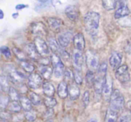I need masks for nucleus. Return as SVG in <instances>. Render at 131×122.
<instances>
[{
  "label": "nucleus",
  "instance_id": "4",
  "mask_svg": "<svg viewBox=\"0 0 131 122\" xmlns=\"http://www.w3.org/2000/svg\"><path fill=\"white\" fill-rule=\"evenodd\" d=\"M51 63L53 67V74L56 78H61L64 73V65L61 58L56 53L51 55Z\"/></svg>",
  "mask_w": 131,
  "mask_h": 122
},
{
  "label": "nucleus",
  "instance_id": "16",
  "mask_svg": "<svg viewBox=\"0 0 131 122\" xmlns=\"http://www.w3.org/2000/svg\"><path fill=\"white\" fill-rule=\"evenodd\" d=\"M73 44H74L75 49H77L80 52L84 50L86 46V43H85L84 36L82 33H77L73 36Z\"/></svg>",
  "mask_w": 131,
  "mask_h": 122
},
{
  "label": "nucleus",
  "instance_id": "5",
  "mask_svg": "<svg viewBox=\"0 0 131 122\" xmlns=\"http://www.w3.org/2000/svg\"><path fill=\"white\" fill-rule=\"evenodd\" d=\"M86 65L89 68V70L91 71H94V70H97L100 66L99 64V58L97 54L92 51V50H89L86 52Z\"/></svg>",
  "mask_w": 131,
  "mask_h": 122
},
{
  "label": "nucleus",
  "instance_id": "37",
  "mask_svg": "<svg viewBox=\"0 0 131 122\" xmlns=\"http://www.w3.org/2000/svg\"><path fill=\"white\" fill-rule=\"evenodd\" d=\"M44 104L45 105L50 109H52L57 104L56 100L53 97H46L44 99Z\"/></svg>",
  "mask_w": 131,
  "mask_h": 122
},
{
  "label": "nucleus",
  "instance_id": "26",
  "mask_svg": "<svg viewBox=\"0 0 131 122\" xmlns=\"http://www.w3.org/2000/svg\"><path fill=\"white\" fill-rule=\"evenodd\" d=\"M40 73L42 76V77L46 80H49L51 78V76L53 73V70L49 67V66H42L40 67Z\"/></svg>",
  "mask_w": 131,
  "mask_h": 122
},
{
  "label": "nucleus",
  "instance_id": "17",
  "mask_svg": "<svg viewBox=\"0 0 131 122\" xmlns=\"http://www.w3.org/2000/svg\"><path fill=\"white\" fill-rule=\"evenodd\" d=\"M73 60L74 66L76 67V69L81 70L83 62H84V58H83L82 52L77 49H74L73 53Z\"/></svg>",
  "mask_w": 131,
  "mask_h": 122
},
{
  "label": "nucleus",
  "instance_id": "32",
  "mask_svg": "<svg viewBox=\"0 0 131 122\" xmlns=\"http://www.w3.org/2000/svg\"><path fill=\"white\" fill-rule=\"evenodd\" d=\"M9 97L7 95H0V110H4L9 104Z\"/></svg>",
  "mask_w": 131,
  "mask_h": 122
},
{
  "label": "nucleus",
  "instance_id": "35",
  "mask_svg": "<svg viewBox=\"0 0 131 122\" xmlns=\"http://www.w3.org/2000/svg\"><path fill=\"white\" fill-rule=\"evenodd\" d=\"M20 65H21L22 68L26 72H27V73L32 74V72L35 70V67L32 64L27 62V61H21V62H20Z\"/></svg>",
  "mask_w": 131,
  "mask_h": 122
},
{
  "label": "nucleus",
  "instance_id": "31",
  "mask_svg": "<svg viewBox=\"0 0 131 122\" xmlns=\"http://www.w3.org/2000/svg\"><path fill=\"white\" fill-rule=\"evenodd\" d=\"M117 3L118 1H115V0H113V1H105V0L102 1V5L103 8L108 11L114 9L117 6Z\"/></svg>",
  "mask_w": 131,
  "mask_h": 122
},
{
  "label": "nucleus",
  "instance_id": "7",
  "mask_svg": "<svg viewBox=\"0 0 131 122\" xmlns=\"http://www.w3.org/2000/svg\"><path fill=\"white\" fill-rule=\"evenodd\" d=\"M30 30L33 35L38 36V37L46 36L48 34L47 29L45 24L42 22L32 23L30 26Z\"/></svg>",
  "mask_w": 131,
  "mask_h": 122
},
{
  "label": "nucleus",
  "instance_id": "46",
  "mask_svg": "<svg viewBox=\"0 0 131 122\" xmlns=\"http://www.w3.org/2000/svg\"><path fill=\"white\" fill-rule=\"evenodd\" d=\"M29 7L28 5H26V4H18L16 6V10H22L25 8H27Z\"/></svg>",
  "mask_w": 131,
  "mask_h": 122
},
{
  "label": "nucleus",
  "instance_id": "10",
  "mask_svg": "<svg viewBox=\"0 0 131 122\" xmlns=\"http://www.w3.org/2000/svg\"><path fill=\"white\" fill-rule=\"evenodd\" d=\"M35 46L40 56H45L49 53V49L47 43L42 37H36L34 40Z\"/></svg>",
  "mask_w": 131,
  "mask_h": 122
},
{
  "label": "nucleus",
  "instance_id": "36",
  "mask_svg": "<svg viewBox=\"0 0 131 122\" xmlns=\"http://www.w3.org/2000/svg\"><path fill=\"white\" fill-rule=\"evenodd\" d=\"M63 77H64V81L67 84V82L71 83L74 80V75L73 73L70 70V69H66L63 73Z\"/></svg>",
  "mask_w": 131,
  "mask_h": 122
},
{
  "label": "nucleus",
  "instance_id": "48",
  "mask_svg": "<svg viewBox=\"0 0 131 122\" xmlns=\"http://www.w3.org/2000/svg\"><path fill=\"white\" fill-rule=\"evenodd\" d=\"M126 107L128 108V110H129V112H131V100H129L126 104Z\"/></svg>",
  "mask_w": 131,
  "mask_h": 122
},
{
  "label": "nucleus",
  "instance_id": "34",
  "mask_svg": "<svg viewBox=\"0 0 131 122\" xmlns=\"http://www.w3.org/2000/svg\"><path fill=\"white\" fill-rule=\"evenodd\" d=\"M29 98L30 101L32 102V104L34 105H39L42 102L40 96L38 95L37 94L34 93V92H29Z\"/></svg>",
  "mask_w": 131,
  "mask_h": 122
},
{
  "label": "nucleus",
  "instance_id": "2",
  "mask_svg": "<svg viewBox=\"0 0 131 122\" xmlns=\"http://www.w3.org/2000/svg\"><path fill=\"white\" fill-rule=\"evenodd\" d=\"M107 77V64L105 62H103L100 64L99 68L97 70L95 83H94V90L97 94H101L103 85L105 84L106 79Z\"/></svg>",
  "mask_w": 131,
  "mask_h": 122
},
{
  "label": "nucleus",
  "instance_id": "6",
  "mask_svg": "<svg viewBox=\"0 0 131 122\" xmlns=\"http://www.w3.org/2000/svg\"><path fill=\"white\" fill-rule=\"evenodd\" d=\"M116 78L120 83H127L130 80L129 73L128 70V67L126 65H121L119 68H117L115 71Z\"/></svg>",
  "mask_w": 131,
  "mask_h": 122
},
{
  "label": "nucleus",
  "instance_id": "20",
  "mask_svg": "<svg viewBox=\"0 0 131 122\" xmlns=\"http://www.w3.org/2000/svg\"><path fill=\"white\" fill-rule=\"evenodd\" d=\"M57 93H58L59 97L62 99H65L68 97L69 95L68 85L65 81H62L59 83V84L58 85V88H57Z\"/></svg>",
  "mask_w": 131,
  "mask_h": 122
},
{
  "label": "nucleus",
  "instance_id": "8",
  "mask_svg": "<svg viewBox=\"0 0 131 122\" xmlns=\"http://www.w3.org/2000/svg\"><path fill=\"white\" fill-rule=\"evenodd\" d=\"M110 104L116 106L122 110L124 107V97L119 90L116 89L113 90L110 100Z\"/></svg>",
  "mask_w": 131,
  "mask_h": 122
},
{
  "label": "nucleus",
  "instance_id": "11",
  "mask_svg": "<svg viewBox=\"0 0 131 122\" xmlns=\"http://www.w3.org/2000/svg\"><path fill=\"white\" fill-rule=\"evenodd\" d=\"M28 86L33 90L39 89L41 86L42 87L43 81H42V77L37 73H32L31 74L28 78Z\"/></svg>",
  "mask_w": 131,
  "mask_h": 122
},
{
  "label": "nucleus",
  "instance_id": "44",
  "mask_svg": "<svg viewBox=\"0 0 131 122\" xmlns=\"http://www.w3.org/2000/svg\"><path fill=\"white\" fill-rule=\"evenodd\" d=\"M61 56V57L63 59H66V60H69L70 59V54L66 51L65 49H61V50L59 51V53Z\"/></svg>",
  "mask_w": 131,
  "mask_h": 122
},
{
  "label": "nucleus",
  "instance_id": "14",
  "mask_svg": "<svg viewBox=\"0 0 131 122\" xmlns=\"http://www.w3.org/2000/svg\"><path fill=\"white\" fill-rule=\"evenodd\" d=\"M24 53L29 56L30 59L38 61L40 58V55L39 54L35 44L34 43H28L24 46Z\"/></svg>",
  "mask_w": 131,
  "mask_h": 122
},
{
  "label": "nucleus",
  "instance_id": "39",
  "mask_svg": "<svg viewBox=\"0 0 131 122\" xmlns=\"http://www.w3.org/2000/svg\"><path fill=\"white\" fill-rule=\"evenodd\" d=\"M24 116H25V118L28 121H30V122L35 121L36 119V113L33 110H29V111H26Z\"/></svg>",
  "mask_w": 131,
  "mask_h": 122
},
{
  "label": "nucleus",
  "instance_id": "51",
  "mask_svg": "<svg viewBox=\"0 0 131 122\" xmlns=\"http://www.w3.org/2000/svg\"><path fill=\"white\" fill-rule=\"evenodd\" d=\"M87 122H97V120L95 119V118H92V119H90V120H88Z\"/></svg>",
  "mask_w": 131,
  "mask_h": 122
},
{
  "label": "nucleus",
  "instance_id": "25",
  "mask_svg": "<svg viewBox=\"0 0 131 122\" xmlns=\"http://www.w3.org/2000/svg\"><path fill=\"white\" fill-rule=\"evenodd\" d=\"M19 102H20V105L22 107V108L26 110V111H29L32 110V102L30 101L29 98L26 97V96H21L20 99H19Z\"/></svg>",
  "mask_w": 131,
  "mask_h": 122
},
{
  "label": "nucleus",
  "instance_id": "28",
  "mask_svg": "<svg viewBox=\"0 0 131 122\" xmlns=\"http://www.w3.org/2000/svg\"><path fill=\"white\" fill-rule=\"evenodd\" d=\"M9 79L6 76H0V87L4 91H9L10 87Z\"/></svg>",
  "mask_w": 131,
  "mask_h": 122
},
{
  "label": "nucleus",
  "instance_id": "40",
  "mask_svg": "<svg viewBox=\"0 0 131 122\" xmlns=\"http://www.w3.org/2000/svg\"><path fill=\"white\" fill-rule=\"evenodd\" d=\"M74 75V80L76 82V84H82L83 83V77H82V73L80 70H75V72L73 74Z\"/></svg>",
  "mask_w": 131,
  "mask_h": 122
},
{
  "label": "nucleus",
  "instance_id": "52",
  "mask_svg": "<svg viewBox=\"0 0 131 122\" xmlns=\"http://www.w3.org/2000/svg\"><path fill=\"white\" fill-rule=\"evenodd\" d=\"M45 122H53V120H52V119H50V118H48Z\"/></svg>",
  "mask_w": 131,
  "mask_h": 122
},
{
  "label": "nucleus",
  "instance_id": "13",
  "mask_svg": "<svg viewBox=\"0 0 131 122\" xmlns=\"http://www.w3.org/2000/svg\"><path fill=\"white\" fill-rule=\"evenodd\" d=\"M113 80L111 79V77L107 75L105 84L103 85V90H102V94L103 95V97L105 98V100L106 101H110L112 93H113Z\"/></svg>",
  "mask_w": 131,
  "mask_h": 122
},
{
  "label": "nucleus",
  "instance_id": "21",
  "mask_svg": "<svg viewBox=\"0 0 131 122\" xmlns=\"http://www.w3.org/2000/svg\"><path fill=\"white\" fill-rule=\"evenodd\" d=\"M48 24L49 28L55 32H59L60 29V27L62 26V21L61 19L56 18V17H50L48 19Z\"/></svg>",
  "mask_w": 131,
  "mask_h": 122
},
{
  "label": "nucleus",
  "instance_id": "49",
  "mask_svg": "<svg viewBox=\"0 0 131 122\" xmlns=\"http://www.w3.org/2000/svg\"><path fill=\"white\" fill-rule=\"evenodd\" d=\"M12 16H13V18L14 19H17V18L19 17V13H13Z\"/></svg>",
  "mask_w": 131,
  "mask_h": 122
},
{
  "label": "nucleus",
  "instance_id": "22",
  "mask_svg": "<svg viewBox=\"0 0 131 122\" xmlns=\"http://www.w3.org/2000/svg\"><path fill=\"white\" fill-rule=\"evenodd\" d=\"M129 13H130L129 9L128 8L126 5H125L122 7H119L118 9H116V11L114 13V17L115 19H121V18L127 16Z\"/></svg>",
  "mask_w": 131,
  "mask_h": 122
},
{
  "label": "nucleus",
  "instance_id": "1",
  "mask_svg": "<svg viewBox=\"0 0 131 122\" xmlns=\"http://www.w3.org/2000/svg\"><path fill=\"white\" fill-rule=\"evenodd\" d=\"M100 16L96 12H88L84 17V26L86 31L92 36L97 33L100 26Z\"/></svg>",
  "mask_w": 131,
  "mask_h": 122
},
{
  "label": "nucleus",
  "instance_id": "23",
  "mask_svg": "<svg viewBox=\"0 0 131 122\" xmlns=\"http://www.w3.org/2000/svg\"><path fill=\"white\" fill-rule=\"evenodd\" d=\"M42 90L46 97H53L55 94V87L50 82H44L42 84Z\"/></svg>",
  "mask_w": 131,
  "mask_h": 122
},
{
  "label": "nucleus",
  "instance_id": "41",
  "mask_svg": "<svg viewBox=\"0 0 131 122\" xmlns=\"http://www.w3.org/2000/svg\"><path fill=\"white\" fill-rule=\"evenodd\" d=\"M90 91L89 90H86L83 94V103L85 107H86L90 103Z\"/></svg>",
  "mask_w": 131,
  "mask_h": 122
},
{
  "label": "nucleus",
  "instance_id": "45",
  "mask_svg": "<svg viewBox=\"0 0 131 122\" xmlns=\"http://www.w3.org/2000/svg\"><path fill=\"white\" fill-rule=\"evenodd\" d=\"M131 120V116L128 114H123L119 118V122H129Z\"/></svg>",
  "mask_w": 131,
  "mask_h": 122
},
{
  "label": "nucleus",
  "instance_id": "19",
  "mask_svg": "<svg viewBox=\"0 0 131 122\" xmlns=\"http://www.w3.org/2000/svg\"><path fill=\"white\" fill-rule=\"evenodd\" d=\"M68 92L70 98L72 100H75L79 98L80 94V90L78 86L76 84H70L68 87Z\"/></svg>",
  "mask_w": 131,
  "mask_h": 122
},
{
  "label": "nucleus",
  "instance_id": "27",
  "mask_svg": "<svg viewBox=\"0 0 131 122\" xmlns=\"http://www.w3.org/2000/svg\"><path fill=\"white\" fill-rule=\"evenodd\" d=\"M7 108L9 112L15 114H19L22 110V107L18 101H10Z\"/></svg>",
  "mask_w": 131,
  "mask_h": 122
},
{
  "label": "nucleus",
  "instance_id": "9",
  "mask_svg": "<svg viewBox=\"0 0 131 122\" xmlns=\"http://www.w3.org/2000/svg\"><path fill=\"white\" fill-rule=\"evenodd\" d=\"M120 111L121 110L119 108L112 104H110L105 116L104 122H117L119 114Z\"/></svg>",
  "mask_w": 131,
  "mask_h": 122
},
{
  "label": "nucleus",
  "instance_id": "47",
  "mask_svg": "<svg viewBox=\"0 0 131 122\" xmlns=\"http://www.w3.org/2000/svg\"><path fill=\"white\" fill-rule=\"evenodd\" d=\"M53 110L52 109H50V108H48V110H46V117H50L51 116H52L53 114Z\"/></svg>",
  "mask_w": 131,
  "mask_h": 122
},
{
  "label": "nucleus",
  "instance_id": "30",
  "mask_svg": "<svg viewBox=\"0 0 131 122\" xmlns=\"http://www.w3.org/2000/svg\"><path fill=\"white\" fill-rule=\"evenodd\" d=\"M8 92H9V97L12 100V101H18V100H19L21 96L19 95V92L18 91V90H16V88L11 87Z\"/></svg>",
  "mask_w": 131,
  "mask_h": 122
},
{
  "label": "nucleus",
  "instance_id": "18",
  "mask_svg": "<svg viewBox=\"0 0 131 122\" xmlns=\"http://www.w3.org/2000/svg\"><path fill=\"white\" fill-rule=\"evenodd\" d=\"M65 13L67 16L72 21H77L79 17V12L76 6H68L65 9Z\"/></svg>",
  "mask_w": 131,
  "mask_h": 122
},
{
  "label": "nucleus",
  "instance_id": "3",
  "mask_svg": "<svg viewBox=\"0 0 131 122\" xmlns=\"http://www.w3.org/2000/svg\"><path fill=\"white\" fill-rule=\"evenodd\" d=\"M9 80H11L14 83L17 84H23V81L26 80V75L20 70L16 69V67L13 65H6L3 70Z\"/></svg>",
  "mask_w": 131,
  "mask_h": 122
},
{
  "label": "nucleus",
  "instance_id": "42",
  "mask_svg": "<svg viewBox=\"0 0 131 122\" xmlns=\"http://www.w3.org/2000/svg\"><path fill=\"white\" fill-rule=\"evenodd\" d=\"M0 118L3 121H7L10 118H12V115L10 113L6 112L5 110H0Z\"/></svg>",
  "mask_w": 131,
  "mask_h": 122
},
{
  "label": "nucleus",
  "instance_id": "12",
  "mask_svg": "<svg viewBox=\"0 0 131 122\" xmlns=\"http://www.w3.org/2000/svg\"><path fill=\"white\" fill-rule=\"evenodd\" d=\"M73 36H73V33L70 31L61 33L60 34H59L58 38H57L59 46L62 48L67 47L70 45L71 40L73 39Z\"/></svg>",
  "mask_w": 131,
  "mask_h": 122
},
{
  "label": "nucleus",
  "instance_id": "24",
  "mask_svg": "<svg viewBox=\"0 0 131 122\" xmlns=\"http://www.w3.org/2000/svg\"><path fill=\"white\" fill-rule=\"evenodd\" d=\"M48 46L50 48V49L53 52V53L56 54V53H59V51L61 50V48L58 41L54 37L48 38Z\"/></svg>",
  "mask_w": 131,
  "mask_h": 122
},
{
  "label": "nucleus",
  "instance_id": "43",
  "mask_svg": "<svg viewBox=\"0 0 131 122\" xmlns=\"http://www.w3.org/2000/svg\"><path fill=\"white\" fill-rule=\"evenodd\" d=\"M50 62H51V60L47 57H40L39 59L38 60V63L39 64H41L42 67L43 66H48L50 64Z\"/></svg>",
  "mask_w": 131,
  "mask_h": 122
},
{
  "label": "nucleus",
  "instance_id": "50",
  "mask_svg": "<svg viewBox=\"0 0 131 122\" xmlns=\"http://www.w3.org/2000/svg\"><path fill=\"white\" fill-rule=\"evenodd\" d=\"M4 18V13L2 9H0V19H3Z\"/></svg>",
  "mask_w": 131,
  "mask_h": 122
},
{
  "label": "nucleus",
  "instance_id": "54",
  "mask_svg": "<svg viewBox=\"0 0 131 122\" xmlns=\"http://www.w3.org/2000/svg\"><path fill=\"white\" fill-rule=\"evenodd\" d=\"M1 122H8V121H3V120H2Z\"/></svg>",
  "mask_w": 131,
  "mask_h": 122
},
{
  "label": "nucleus",
  "instance_id": "53",
  "mask_svg": "<svg viewBox=\"0 0 131 122\" xmlns=\"http://www.w3.org/2000/svg\"><path fill=\"white\" fill-rule=\"evenodd\" d=\"M2 90H3V89H2V87H0V92H1Z\"/></svg>",
  "mask_w": 131,
  "mask_h": 122
},
{
  "label": "nucleus",
  "instance_id": "38",
  "mask_svg": "<svg viewBox=\"0 0 131 122\" xmlns=\"http://www.w3.org/2000/svg\"><path fill=\"white\" fill-rule=\"evenodd\" d=\"M0 53L3 55L7 59H11L12 57V52L9 46H0Z\"/></svg>",
  "mask_w": 131,
  "mask_h": 122
},
{
  "label": "nucleus",
  "instance_id": "15",
  "mask_svg": "<svg viewBox=\"0 0 131 122\" xmlns=\"http://www.w3.org/2000/svg\"><path fill=\"white\" fill-rule=\"evenodd\" d=\"M122 60H123L122 54L119 52L114 51L113 52V53L111 54L110 57V64L112 68H113L114 70H116L121 66L120 64L122 63Z\"/></svg>",
  "mask_w": 131,
  "mask_h": 122
},
{
  "label": "nucleus",
  "instance_id": "33",
  "mask_svg": "<svg viewBox=\"0 0 131 122\" xmlns=\"http://www.w3.org/2000/svg\"><path fill=\"white\" fill-rule=\"evenodd\" d=\"M13 52L14 53L15 56L17 57V59L19 60H20V62H21V61H26V53L23 50H21L19 48L13 47Z\"/></svg>",
  "mask_w": 131,
  "mask_h": 122
},
{
  "label": "nucleus",
  "instance_id": "29",
  "mask_svg": "<svg viewBox=\"0 0 131 122\" xmlns=\"http://www.w3.org/2000/svg\"><path fill=\"white\" fill-rule=\"evenodd\" d=\"M95 78H96V76H95L94 73L91 70H88L86 72V85L90 87H93L94 86Z\"/></svg>",
  "mask_w": 131,
  "mask_h": 122
}]
</instances>
